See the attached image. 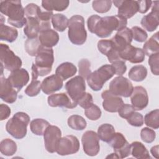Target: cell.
I'll return each mask as SVG.
<instances>
[{
    "mask_svg": "<svg viewBox=\"0 0 159 159\" xmlns=\"http://www.w3.org/2000/svg\"><path fill=\"white\" fill-rule=\"evenodd\" d=\"M128 75L130 80L140 82L144 80L147 77V69L145 66L142 65H135L130 68Z\"/></svg>",
    "mask_w": 159,
    "mask_h": 159,
    "instance_id": "33",
    "label": "cell"
},
{
    "mask_svg": "<svg viewBox=\"0 0 159 159\" xmlns=\"http://www.w3.org/2000/svg\"><path fill=\"white\" fill-rule=\"evenodd\" d=\"M119 55L124 61H129L132 63H140L143 61L145 54L142 48L129 45L119 52Z\"/></svg>",
    "mask_w": 159,
    "mask_h": 159,
    "instance_id": "18",
    "label": "cell"
},
{
    "mask_svg": "<svg viewBox=\"0 0 159 159\" xmlns=\"http://www.w3.org/2000/svg\"><path fill=\"white\" fill-rule=\"evenodd\" d=\"M101 97L103 99V108L109 112H117L124 104V101L120 96L114 94L109 90L103 91Z\"/></svg>",
    "mask_w": 159,
    "mask_h": 159,
    "instance_id": "17",
    "label": "cell"
},
{
    "mask_svg": "<svg viewBox=\"0 0 159 159\" xmlns=\"http://www.w3.org/2000/svg\"><path fill=\"white\" fill-rule=\"evenodd\" d=\"M115 75V69L112 65L106 64L92 72L86 78L88 84L94 91L101 90L104 83Z\"/></svg>",
    "mask_w": 159,
    "mask_h": 159,
    "instance_id": "6",
    "label": "cell"
},
{
    "mask_svg": "<svg viewBox=\"0 0 159 159\" xmlns=\"http://www.w3.org/2000/svg\"><path fill=\"white\" fill-rule=\"evenodd\" d=\"M130 101L135 111H141L145 108L148 104V96L146 89L141 86L134 88L130 95Z\"/></svg>",
    "mask_w": 159,
    "mask_h": 159,
    "instance_id": "15",
    "label": "cell"
},
{
    "mask_svg": "<svg viewBox=\"0 0 159 159\" xmlns=\"http://www.w3.org/2000/svg\"><path fill=\"white\" fill-rule=\"evenodd\" d=\"M77 104L84 109L88 108L94 104L92 95L89 93H85L78 101Z\"/></svg>",
    "mask_w": 159,
    "mask_h": 159,
    "instance_id": "49",
    "label": "cell"
},
{
    "mask_svg": "<svg viewBox=\"0 0 159 159\" xmlns=\"http://www.w3.org/2000/svg\"><path fill=\"white\" fill-rule=\"evenodd\" d=\"M67 123L70 128L76 130H83L87 125L86 120L79 115H72L70 116L68 119Z\"/></svg>",
    "mask_w": 159,
    "mask_h": 159,
    "instance_id": "38",
    "label": "cell"
},
{
    "mask_svg": "<svg viewBox=\"0 0 159 159\" xmlns=\"http://www.w3.org/2000/svg\"><path fill=\"white\" fill-rule=\"evenodd\" d=\"M159 37L158 32L154 34L148 40H147L143 46V50L145 55L150 56L153 54L159 53Z\"/></svg>",
    "mask_w": 159,
    "mask_h": 159,
    "instance_id": "29",
    "label": "cell"
},
{
    "mask_svg": "<svg viewBox=\"0 0 159 159\" xmlns=\"http://www.w3.org/2000/svg\"><path fill=\"white\" fill-rule=\"evenodd\" d=\"M118 158V157L117 156V155L115 153H111V155H108L106 157V158Z\"/></svg>",
    "mask_w": 159,
    "mask_h": 159,
    "instance_id": "55",
    "label": "cell"
},
{
    "mask_svg": "<svg viewBox=\"0 0 159 159\" xmlns=\"http://www.w3.org/2000/svg\"><path fill=\"white\" fill-rule=\"evenodd\" d=\"M42 45L39 38L27 39L24 43V47L26 52L32 57L37 55L39 50L42 47Z\"/></svg>",
    "mask_w": 159,
    "mask_h": 159,
    "instance_id": "39",
    "label": "cell"
},
{
    "mask_svg": "<svg viewBox=\"0 0 159 159\" xmlns=\"http://www.w3.org/2000/svg\"><path fill=\"white\" fill-rule=\"evenodd\" d=\"M7 80L18 93L29 82V75L25 69L19 68L11 71Z\"/></svg>",
    "mask_w": 159,
    "mask_h": 159,
    "instance_id": "19",
    "label": "cell"
},
{
    "mask_svg": "<svg viewBox=\"0 0 159 159\" xmlns=\"http://www.w3.org/2000/svg\"><path fill=\"white\" fill-rule=\"evenodd\" d=\"M29 122L30 117L27 114L18 112L7 122L6 131L16 139H23L27 134V127Z\"/></svg>",
    "mask_w": 159,
    "mask_h": 159,
    "instance_id": "3",
    "label": "cell"
},
{
    "mask_svg": "<svg viewBox=\"0 0 159 159\" xmlns=\"http://www.w3.org/2000/svg\"><path fill=\"white\" fill-rule=\"evenodd\" d=\"M155 132L148 127H144L140 131L141 139L145 143H150L153 142L155 140Z\"/></svg>",
    "mask_w": 159,
    "mask_h": 159,
    "instance_id": "46",
    "label": "cell"
},
{
    "mask_svg": "<svg viewBox=\"0 0 159 159\" xmlns=\"http://www.w3.org/2000/svg\"><path fill=\"white\" fill-rule=\"evenodd\" d=\"M0 11L8 17L7 22L15 27L22 28L26 24L24 8L20 1H1Z\"/></svg>",
    "mask_w": 159,
    "mask_h": 159,
    "instance_id": "2",
    "label": "cell"
},
{
    "mask_svg": "<svg viewBox=\"0 0 159 159\" xmlns=\"http://www.w3.org/2000/svg\"><path fill=\"white\" fill-rule=\"evenodd\" d=\"M39 75L34 68H32V80L30 83L27 86L24 92L30 97H34L39 94L41 89V82L37 80Z\"/></svg>",
    "mask_w": 159,
    "mask_h": 159,
    "instance_id": "30",
    "label": "cell"
},
{
    "mask_svg": "<svg viewBox=\"0 0 159 159\" xmlns=\"http://www.w3.org/2000/svg\"><path fill=\"white\" fill-rule=\"evenodd\" d=\"M70 4L68 0H43L42 6L47 11H63L65 10Z\"/></svg>",
    "mask_w": 159,
    "mask_h": 159,
    "instance_id": "28",
    "label": "cell"
},
{
    "mask_svg": "<svg viewBox=\"0 0 159 159\" xmlns=\"http://www.w3.org/2000/svg\"><path fill=\"white\" fill-rule=\"evenodd\" d=\"M81 142L84 153L91 157L98 155L100 150L99 138L94 131L87 130L82 135Z\"/></svg>",
    "mask_w": 159,
    "mask_h": 159,
    "instance_id": "11",
    "label": "cell"
},
{
    "mask_svg": "<svg viewBox=\"0 0 159 159\" xmlns=\"http://www.w3.org/2000/svg\"><path fill=\"white\" fill-rule=\"evenodd\" d=\"M137 3L139 6L138 12H139L141 14H145L148 11V9L152 6V1L146 0L137 1Z\"/></svg>",
    "mask_w": 159,
    "mask_h": 159,
    "instance_id": "52",
    "label": "cell"
},
{
    "mask_svg": "<svg viewBox=\"0 0 159 159\" xmlns=\"http://www.w3.org/2000/svg\"><path fill=\"white\" fill-rule=\"evenodd\" d=\"M127 24L126 19L118 15L101 17L98 15L91 16L87 20L88 30L101 38H106L114 30H120Z\"/></svg>",
    "mask_w": 159,
    "mask_h": 159,
    "instance_id": "1",
    "label": "cell"
},
{
    "mask_svg": "<svg viewBox=\"0 0 159 159\" xmlns=\"http://www.w3.org/2000/svg\"><path fill=\"white\" fill-rule=\"evenodd\" d=\"M131 31L132 39H134L135 41L139 42H143L147 39L148 34L142 28L138 26H134L132 27Z\"/></svg>",
    "mask_w": 159,
    "mask_h": 159,
    "instance_id": "44",
    "label": "cell"
},
{
    "mask_svg": "<svg viewBox=\"0 0 159 159\" xmlns=\"http://www.w3.org/2000/svg\"><path fill=\"white\" fill-rule=\"evenodd\" d=\"M127 122L134 127H141L143 124V116L137 112H133L126 119Z\"/></svg>",
    "mask_w": 159,
    "mask_h": 159,
    "instance_id": "45",
    "label": "cell"
},
{
    "mask_svg": "<svg viewBox=\"0 0 159 159\" xmlns=\"http://www.w3.org/2000/svg\"><path fill=\"white\" fill-rule=\"evenodd\" d=\"M152 11L146 16H144L140 21L142 27L148 32H153L157 29L159 25V7L158 1H152Z\"/></svg>",
    "mask_w": 159,
    "mask_h": 159,
    "instance_id": "14",
    "label": "cell"
},
{
    "mask_svg": "<svg viewBox=\"0 0 159 159\" xmlns=\"http://www.w3.org/2000/svg\"><path fill=\"white\" fill-rule=\"evenodd\" d=\"M143 120L148 127L158 129L159 127V110L157 109L148 112L145 116Z\"/></svg>",
    "mask_w": 159,
    "mask_h": 159,
    "instance_id": "40",
    "label": "cell"
},
{
    "mask_svg": "<svg viewBox=\"0 0 159 159\" xmlns=\"http://www.w3.org/2000/svg\"><path fill=\"white\" fill-rule=\"evenodd\" d=\"M0 84L1 99L7 103H14L17 99V91L12 87L7 78L1 76Z\"/></svg>",
    "mask_w": 159,
    "mask_h": 159,
    "instance_id": "23",
    "label": "cell"
},
{
    "mask_svg": "<svg viewBox=\"0 0 159 159\" xmlns=\"http://www.w3.org/2000/svg\"><path fill=\"white\" fill-rule=\"evenodd\" d=\"M43 135L47 151L49 153L56 152L58 142L61 138V130L57 126L50 125Z\"/></svg>",
    "mask_w": 159,
    "mask_h": 159,
    "instance_id": "13",
    "label": "cell"
},
{
    "mask_svg": "<svg viewBox=\"0 0 159 159\" xmlns=\"http://www.w3.org/2000/svg\"><path fill=\"white\" fill-rule=\"evenodd\" d=\"M77 68L75 65L70 62H64L60 64L55 70V74L63 80H65L76 74Z\"/></svg>",
    "mask_w": 159,
    "mask_h": 159,
    "instance_id": "26",
    "label": "cell"
},
{
    "mask_svg": "<svg viewBox=\"0 0 159 159\" xmlns=\"http://www.w3.org/2000/svg\"><path fill=\"white\" fill-rule=\"evenodd\" d=\"M53 62L54 55L52 48L42 46L35 56V62L32 63V68L35 70L39 76H43L51 72Z\"/></svg>",
    "mask_w": 159,
    "mask_h": 159,
    "instance_id": "4",
    "label": "cell"
},
{
    "mask_svg": "<svg viewBox=\"0 0 159 159\" xmlns=\"http://www.w3.org/2000/svg\"><path fill=\"white\" fill-rule=\"evenodd\" d=\"M150 152L152 155L156 158H158V145H155L154 147H152L150 149Z\"/></svg>",
    "mask_w": 159,
    "mask_h": 159,
    "instance_id": "54",
    "label": "cell"
},
{
    "mask_svg": "<svg viewBox=\"0 0 159 159\" xmlns=\"http://www.w3.org/2000/svg\"><path fill=\"white\" fill-rule=\"evenodd\" d=\"M132 34L131 29L125 27L116 34L111 39L114 47L119 52H121L126 46L130 45L132 40Z\"/></svg>",
    "mask_w": 159,
    "mask_h": 159,
    "instance_id": "20",
    "label": "cell"
},
{
    "mask_svg": "<svg viewBox=\"0 0 159 159\" xmlns=\"http://www.w3.org/2000/svg\"><path fill=\"white\" fill-rule=\"evenodd\" d=\"M11 111V108L6 104H0V120H3L7 119L10 114Z\"/></svg>",
    "mask_w": 159,
    "mask_h": 159,
    "instance_id": "53",
    "label": "cell"
},
{
    "mask_svg": "<svg viewBox=\"0 0 159 159\" xmlns=\"http://www.w3.org/2000/svg\"><path fill=\"white\" fill-rule=\"evenodd\" d=\"M63 80L58 75H52L45 78L42 82L41 89L46 94H51L63 87Z\"/></svg>",
    "mask_w": 159,
    "mask_h": 159,
    "instance_id": "24",
    "label": "cell"
},
{
    "mask_svg": "<svg viewBox=\"0 0 159 159\" xmlns=\"http://www.w3.org/2000/svg\"><path fill=\"white\" fill-rule=\"evenodd\" d=\"M130 154L134 158L139 159H148L151 158L148 151L142 143L135 141L130 144Z\"/></svg>",
    "mask_w": 159,
    "mask_h": 159,
    "instance_id": "31",
    "label": "cell"
},
{
    "mask_svg": "<svg viewBox=\"0 0 159 159\" xmlns=\"http://www.w3.org/2000/svg\"><path fill=\"white\" fill-rule=\"evenodd\" d=\"M108 143L113 148L118 158H124L130 155V144L128 143L122 133L115 132Z\"/></svg>",
    "mask_w": 159,
    "mask_h": 159,
    "instance_id": "10",
    "label": "cell"
},
{
    "mask_svg": "<svg viewBox=\"0 0 159 159\" xmlns=\"http://www.w3.org/2000/svg\"><path fill=\"white\" fill-rule=\"evenodd\" d=\"M101 114L102 112L100 108L94 104L84 111L86 117L91 120H96L99 119L101 116Z\"/></svg>",
    "mask_w": 159,
    "mask_h": 159,
    "instance_id": "42",
    "label": "cell"
},
{
    "mask_svg": "<svg viewBox=\"0 0 159 159\" xmlns=\"http://www.w3.org/2000/svg\"><path fill=\"white\" fill-rule=\"evenodd\" d=\"M68 18L62 14H55L52 17V23L55 30L63 32L68 25Z\"/></svg>",
    "mask_w": 159,
    "mask_h": 159,
    "instance_id": "36",
    "label": "cell"
},
{
    "mask_svg": "<svg viewBox=\"0 0 159 159\" xmlns=\"http://www.w3.org/2000/svg\"><path fill=\"white\" fill-rule=\"evenodd\" d=\"M39 40L41 45L47 48H52L55 46L59 41V35L52 29L40 31Z\"/></svg>",
    "mask_w": 159,
    "mask_h": 159,
    "instance_id": "25",
    "label": "cell"
},
{
    "mask_svg": "<svg viewBox=\"0 0 159 159\" xmlns=\"http://www.w3.org/2000/svg\"><path fill=\"white\" fill-rule=\"evenodd\" d=\"M17 145L10 139H5L0 142L1 153L5 156H12L17 151Z\"/></svg>",
    "mask_w": 159,
    "mask_h": 159,
    "instance_id": "37",
    "label": "cell"
},
{
    "mask_svg": "<svg viewBox=\"0 0 159 159\" xmlns=\"http://www.w3.org/2000/svg\"><path fill=\"white\" fill-rule=\"evenodd\" d=\"M40 8L39 6L34 3L28 4L24 8V13L25 17H34L37 19V15L40 11Z\"/></svg>",
    "mask_w": 159,
    "mask_h": 159,
    "instance_id": "48",
    "label": "cell"
},
{
    "mask_svg": "<svg viewBox=\"0 0 159 159\" xmlns=\"http://www.w3.org/2000/svg\"><path fill=\"white\" fill-rule=\"evenodd\" d=\"M68 35L70 42L76 45L84 43L87 39V32L84 27L83 16L75 15L68 20Z\"/></svg>",
    "mask_w": 159,
    "mask_h": 159,
    "instance_id": "5",
    "label": "cell"
},
{
    "mask_svg": "<svg viewBox=\"0 0 159 159\" xmlns=\"http://www.w3.org/2000/svg\"><path fill=\"white\" fill-rule=\"evenodd\" d=\"M112 2L118 8V16L126 19L133 17L139 11L137 1H113Z\"/></svg>",
    "mask_w": 159,
    "mask_h": 159,
    "instance_id": "16",
    "label": "cell"
},
{
    "mask_svg": "<svg viewBox=\"0 0 159 159\" xmlns=\"http://www.w3.org/2000/svg\"><path fill=\"white\" fill-rule=\"evenodd\" d=\"M158 60H159V53L150 55L148 60V63L150 66V70L152 73L156 76H158L159 75Z\"/></svg>",
    "mask_w": 159,
    "mask_h": 159,
    "instance_id": "47",
    "label": "cell"
},
{
    "mask_svg": "<svg viewBox=\"0 0 159 159\" xmlns=\"http://www.w3.org/2000/svg\"><path fill=\"white\" fill-rule=\"evenodd\" d=\"M112 1L110 0L93 1L92 7L93 9L98 13H106L108 12L112 6Z\"/></svg>",
    "mask_w": 159,
    "mask_h": 159,
    "instance_id": "41",
    "label": "cell"
},
{
    "mask_svg": "<svg viewBox=\"0 0 159 159\" xmlns=\"http://www.w3.org/2000/svg\"><path fill=\"white\" fill-rule=\"evenodd\" d=\"M65 89L71 100L77 103L78 101L86 93L84 79L80 75L73 77L66 83Z\"/></svg>",
    "mask_w": 159,
    "mask_h": 159,
    "instance_id": "9",
    "label": "cell"
},
{
    "mask_svg": "<svg viewBox=\"0 0 159 159\" xmlns=\"http://www.w3.org/2000/svg\"><path fill=\"white\" fill-rule=\"evenodd\" d=\"M111 65L114 66L115 69V74L119 76H122L123 74H124L127 70V66L125 65V61L124 60H117Z\"/></svg>",
    "mask_w": 159,
    "mask_h": 159,
    "instance_id": "51",
    "label": "cell"
},
{
    "mask_svg": "<svg viewBox=\"0 0 159 159\" xmlns=\"http://www.w3.org/2000/svg\"><path fill=\"white\" fill-rule=\"evenodd\" d=\"M80 147L78 138L74 135H68L60 139L56 152L61 156L71 155L78 152Z\"/></svg>",
    "mask_w": 159,
    "mask_h": 159,
    "instance_id": "12",
    "label": "cell"
},
{
    "mask_svg": "<svg viewBox=\"0 0 159 159\" xmlns=\"http://www.w3.org/2000/svg\"><path fill=\"white\" fill-rule=\"evenodd\" d=\"M98 48L99 51L106 55L111 63L115 61L122 59L120 57L119 52L114 47V43L111 39L100 40L98 42Z\"/></svg>",
    "mask_w": 159,
    "mask_h": 159,
    "instance_id": "21",
    "label": "cell"
},
{
    "mask_svg": "<svg viewBox=\"0 0 159 159\" xmlns=\"http://www.w3.org/2000/svg\"><path fill=\"white\" fill-rule=\"evenodd\" d=\"M135 111V109L132 105L129 104H123L117 112L120 117L127 119L128 117Z\"/></svg>",
    "mask_w": 159,
    "mask_h": 159,
    "instance_id": "50",
    "label": "cell"
},
{
    "mask_svg": "<svg viewBox=\"0 0 159 159\" xmlns=\"http://www.w3.org/2000/svg\"><path fill=\"white\" fill-rule=\"evenodd\" d=\"M133 85L127 78L119 76L114 78L109 83V90L115 95L128 98L133 91Z\"/></svg>",
    "mask_w": 159,
    "mask_h": 159,
    "instance_id": "8",
    "label": "cell"
},
{
    "mask_svg": "<svg viewBox=\"0 0 159 159\" xmlns=\"http://www.w3.org/2000/svg\"><path fill=\"white\" fill-rule=\"evenodd\" d=\"M50 124L43 119H35L30 122V129L31 132L36 135H43Z\"/></svg>",
    "mask_w": 159,
    "mask_h": 159,
    "instance_id": "35",
    "label": "cell"
},
{
    "mask_svg": "<svg viewBox=\"0 0 159 159\" xmlns=\"http://www.w3.org/2000/svg\"><path fill=\"white\" fill-rule=\"evenodd\" d=\"M47 101L48 105L51 107H62L73 109L78 105L65 93L51 94L48 97Z\"/></svg>",
    "mask_w": 159,
    "mask_h": 159,
    "instance_id": "22",
    "label": "cell"
},
{
    "mask_svg": "<svg viewBox=\"0 0 159 159\" xmlns=\"http://www.w3.org/2000/svg\"><path fill=\"white\" fill-rule=\"evenodd\" d=\"M79 75L84 80L91 73V63L88 59H81L78 62Z\"/></svg>",
    "mask_w": 159,
    "mask_h": 159,
    "instance_id": "43",
    "label": "cell"
},
{
    "mask_svg": "<svg viewBox=\"0 0 159 159\" xmlns=\"http://www.w3.org/2000/svg\"><path fill=\"white\" fill-rule=\"evenodd\" d=\"M113 125L110 124H103L98 127V135L100 140L108 143L115 133Z\"/></svg>",
    "mask_w": 159,
    "mask_h": 159,
    "instance_id": "34",
    "label": "cell"
},
{
    "mask_svg": "<svg viewBox=\"0 0 159 159\" xmlns=\"http://www.w3.org/2000/svg\"><path fill=\"white\" fill-rule=\"evenodd\" d=\"M18 36V32L16 29L1 24L0 25V39L8 42H14Z\"/></svg>",
    "mask_w": 159,
    "mask_h": 159,
    "instance_id": "32",
    "label": "cell"
},
{
    "mask_svg": "<svg viewBox=\"0 0 159 159\" xmlns=\"http://www.w3.org/2000/svg\"><path fill=\"white\" fill-rule=\"evenodd\" d=\"M0 60L3 68L11 71L20 68L22 64L20 57L17 56L7 45L2 43L0 44Z\"/></svg>",
    "mask_w": 159,
    "mask_h": 159,
    "instance_id": "7",
    "label": "cell"
},
{
    "mask_svg": "<svg viewBox=\"0 0 159 159\" xmlns=\"http://www.w3.org/2000/svg\"><path fill=\"white\" fill-rule=\"evenodd\" d=\"M27 22L24 29V32L28 39L37 37L40 32V24L39 20L32 17H26Z\"/></svg>",
    "mask_w": 159,
    "mask_h": 159,
    "instance_id": "27",
    "label": "cell"
}]
</instances>
